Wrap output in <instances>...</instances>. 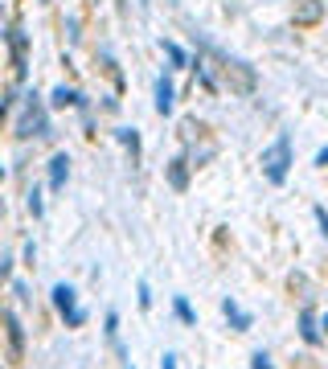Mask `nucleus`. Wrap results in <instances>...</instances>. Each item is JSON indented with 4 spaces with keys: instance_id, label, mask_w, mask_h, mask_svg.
<instances>
[{
    "instance_id": "obj_28",
    "label": "nucleus",
    "mask_w": 328,
    "mask_h": 369,
    "mask_svg": "<svg viewBox=\"0 0 328 369\" xmlns=\"http://www.w3.org/2000/svg\"><path fill=\"white\" fill-rule=\"evenodd\" d=\"M4 177H8V173H4V169H0V184H4Z\"/></svg>"
},
{
    "instance_id": "obj_27",
    "label": "nucleus",
    "mask_w": 328,
    "mask_h": 369,
    "mask_svg": "<svg viewBox=\"0 0 328 369\" xmlns=\"http://www.w3.org/2000/svg\"><path fill=\"white\" fill-rule=\"evenodd\" d=\"M320 332H325V336H328V312H325V316H320Z\"/></svg>"
},
{
    "instance_id": "obj_10",
    "label": "nucleus",
    "mask_w": 328,
    "mask_h": 369,
    "mask_svg": "<svg viewBox=\"0 0 328 369\" xmlns=\"http://www.w3.org/2000/svg\"><path fill=\"white\" fill-rule=\"evenodd\" d=\"M222 316L230 320V328H234V332H246V328L254 324V316H250V312H242V308L234 304V295H226V300H222Z\"/></svg>"
},
{
    "instance_id": "obj_12",
    "label": "nucleus",
    "mask_w": 328,
    "mask_h": 369,
    "mask_svg": "<svg viewBox=\"0 0 328 369\" xmlns=\"http://www.w3.org/2000/svg\"><path fill=\"white\" fill-rule=\"evenodd\" d=\"M160 49L169 53V62H173V70H185L189 62H193V58H189L185 49H181V46H177V42H173V37H160Z\"/></svg>"
},
{
    "instance_id": "obj_2",
    "label": "nucleus",
    "mask_w": 328,
    "mask_h": 369,
    "mask_svg": "<svg viewBox=\"0 0 328 369\" xmlns=\"http://www.w3.org/2000/svg\"><path fill=\"white\" fill-rule=\"evenodd\" d=\"M259 164H263V177H267V184H287V177H291V164H295L291 136H287V132H279V136L263 148Z\"/></svg>"
},
{
    "instance_id": "obj_4",
    "label": "nucleus",
    "mask_w": 328,
    "mask_h": 369,
    "mask_svg": "<svg viewBox=\"0 0 328 369\" xmlns=\"http://www.w3.org/2000/svg\"><path fill=\"white\" fill-rule=\"evenodd\" d=\"M8 46H12V66H17V78L25 83V74H29V33L17 25V29H8Z\"/></svg>"
},
{
    "instance_id": "obj_26",
    "label": "nucleus",
    "mask_w": 328,
    "mask_h": 369,
    "mask_svg": "<svg viewBox=\"0 0 328 369\" xmlns=\"http://www.w3.org/2000/svg\"><path fill=\"white\" fill-rule=\"evenodd\" d=\"M316 164H320V169H328V148H320V152H316Z\"/></svg>"
},
{
    "instance_id": "obj_22",
    "label": "nucleus",
    "mask_w": 328,
    "mask_h": 369,
    "mask_svg": "<svg viewBox=\"0 0 328 369\" xmlns=\"http://www.w3.org/2000/svg\"><path fill=\"white\" fill-rule=\"evenodd\" d=\"M12 275V255H0V279Z\"/></svg>"
},
{
    "instance_id": "obj_1",
    "label": "nucleus",
    "mask_w": 328,
    "mask_h": 369,
    "mask_svg": "<svg viewBox=\"0 0 328 369\" xmlns=\"http://www.w3.org/2000/svg\"><path fill=\"white\" fill-rule=\"evenodd\" d=\"M17 139H49L53 128H49V103L37 91H25L21 94V111H17V123H12Z\"/></svg>"
},
{
    "instance_id": "obj_30",
    "label": "nucleus",
    "mask_w": 328,
    "mask_h": 369,
    "mask_svg": "<svg viewBox=\"0 0 328 369\" xmlns=\"http://www.w3.org/2000/svg\"><path fill=\"white\" fill-rule=\"evenodd\" d=\"M123 369H136V366H123Z\"/></svg>"
},
{
    "instance_id": "obj_3",
    "label": "nucleus",
    "mask_w": 328,
    "mask_h": 369,
    "mask_svg": "<svg viewBox=\"0 0 328 369\" xmlns=\"http://www.w3.org/2000/svg\"><path fill=\"white\" fill-rule=\"evenodd\" d=\"M49 300H53L58 316L66 320V328H83V324H87V308H78V291H74L70 283H53Z\"/></svg>"
},
{
    "instance_id": "obj_9",
    "label": "nucleus",
    "mask_w": 328,
    "mask_h": 369,
    "mask_svg": "<svg viewBox=\"0 0 328 369\" xmlns=\"http://www.w3.org/2000/svg\"><path fill=\"white\" fill-rule=\"evenodd\" d=\"M164 177H169V184H173L177 193H185L189 189V160L185 156H173V160L164 164Z\"/></svg>"
},
{
    "instance_id": "obj_11",
    "label": "nucleus",
    "mask_w": 328,
    "mask_h": 369,
    "mask_svg": "<svg viewBox=\"0 0 328 369\" xmlns=\"http://www.w3.org/2000/svg\"><path fill=\"white\" fill-rule=\"evenodd\" d=\"M300 336H304L308 345H320V341H325V332H320V316H316L312 308H304V312H300Z\"/></svg>"
},
{
    "instance_id": "obj_14",
    "label": "nucleus",
    "mask_w": 328,
    "mask_h": 369,
    "mask_svg": "<svg viewBox=\"0 0 328 369\" xmlns=\"http://www.w3.org/2000/svg\"><path fill=\"white\" fill-rule=\"evenodd\" d=\"M320 12H325V4H320V0H304V8L295 12V25H312Z\"/></svg>"
},
{
    "instance_id": "obj_7",
    "label": "nucleus",
    "mask_w": 328,
    "mask_h": 369,
    "mask_svg": "<svg viewBox=\"0 0 328 369\" xmlns=\"http://www.w3.org/2000/svg\"><path fill=\"white\" fill-rule=\"evenodd\" d=\"M156 111H160V115H173V111H177V87H173L169 74L156 78Z\"/></svg>"
},
{
    "instance_id": "obj_18",
    "label": "nucleus",
    "mask_w": 328,
    "mask_h": 369,
    "mask_svg": "<svg viewBox=\"0 0 328 369\" xmlns=\"http://www.w3.org/2000/svg\"><path fill=\"white\" fill-rule=\"evenodd\" d=\"M66 33H70V46H78V37H83L78 33V17H66Z\"/></svg>"
},
{
    "instance_id": "obj_15",
    "label": "nucleus",
    "mask_w": 328,
    "mask_h": 369,
    "mask_svg": "<svg viewBox=\"0 0 328 369\" xmlns=\"http://www.w3.org/2000/svg\"><path fill=\"white\" fill-rule=\"evenodd\" d=\"M173 312H177V320H181V324H197V312H193V304H189L185 295H177V300H173Z\"/></svg>"
},
{
    "instance_id": "obj_19",
    "label": "nucleus",
    "mask_w": 328,
    "mask_h": 369,
    "mask_svg": "<svg viewBox=\"0 0 328 369\" xmlns=\"http://www.w3.org/2000/svg\"><path fill=\"white\" fill-rule=\"evenodd\" d=\"M250 369H275V366H271V357H267V353H263V349H259V353H254V357H250Z\"/></svg>"
},
{
    "instance_id": "obj_24",
    "label": "nucleus",
    "mask_w": 328,
    "mask_h": 369,
    "mask_svg": "<svg viewBox=\"0 0 328 369\" xmlns=\"http://www.w3.org/2000/svg\"><path fill=\"white\" fill-rule=\"evenodd\" d=\"M12 98H17V94H4V98H0V123H4V115L12 111Z\"/></svg>"
},
{
    "instance_id": "obj_25",
    "label": "nucleus",
    "mask_w": 328,
    "mask_h": 369,
    "mask_svg": "<svg viewBox=\"0 0 328 369\" xmlns=\"http://www.w3.org/2000/svg\"><path fill=\"white\" fill-rule=\"evenodd\" d=\"M160 369H177V353H164V361H160Z\"/></svg>"
},
{
    "instance_id": "obj_16",
    "label": "nucleus",
    "mask_w": 328,
    "mask_h": 369,
    "mask_svg": "<svg viewBox=\"0 0 328 369\" xmlns=\"http://www.w3.org/2000/svg\"><path fill=\"white\" fill-rule=\"evenodd\" d=\"M25 209H29L33 218H42V214H46V201H42V189H37V184L25 193Z\"/></svg>"
},
{
    "instance_id": "obj_5",
    "label": "nucleus",
    "mask_w": 328,
    "mask_h": 369,
    "mask_svg": "<svg viewBox=\"0 0 328 369\" xmlns=\"http://www.w3.org/2000/svg\"><path fill=\"white\" fill-rule=\"evenodd\" d=\"M4 328H8V357L21 361V353H25V328H21V316H17V312H4Z\"/></svg>"
},
{
    "instance_id": "obj_29",
    "label": "nucleus",
    "mask_w": 328,
    "mask_h": 369,
    "mask_svg": "<svg viewBox=\"0 0 328 369\" xmlns=\"http://www.w3.org/2000/svg\"><path fill=\"white\" fill-rule=\"evenodd\" d=\"M0 218H4V201H0Z\"/></svg>"
},
{
    "instance_id": "obj_8",
    "label": "nucleus",
    "mask_w": 328,
    "mask_h": 369,
    "mask_svg": "<svg viewBox=\"0 0 328 369\" xmlns=\"http://www.w3.org/2000/svg\"><path fill=\"white\" fill-rule=\"evenodd\" d=\"M49 111H66V107H78V103H83V91H74V87H66V83H62V87H53V91H49Z\"/></svg>"
},
{
    "instance_id": "obj_13",
    "label": "nucleus",
    "mask_w": 328,
    "mask_h": 369,
    "mask_svg": "<svg viewBox=\"0 0 328 369\" xmlns=\"http://www.w3.org/2000/svg\"><path fill=\"white\" fill-rule=\"evenodd\" d=\"M115 139L132 152V164H136V160H140V132H136V128H115Z\"/></svg>"
},
{
    "instance_id": "obj_20",
    "label": "nucleus",
    "mask_w": 328,
    "mask_h": 369,
    "mask_svg": "<svg viewBox=\"0 0 328 369\" xmlns=\"http://www.w3.org/2000/svg\"><path fill=\"white\" fill-rule=\"evenodd\" d=\"M21 255H25V263H29V267L37 263V246H33V242H25V246H21Z\"/></svg>"
},
{
    "instance_id": "obj_6",
    "label": "nucleus",
    "mask_w": 328,
    "mask_h": 369,
    "mask_svg": "<svg viewBox=\"0 0 328 369\" xmlns=\"http://www.w3.org/2000/svg\"><path fill=\"white\" fill-rule=\"evenodd\" d=\"M66 181H70V156H66V152H53V156H49V189L62 193Z\"/></svg>"
},
{
    "instance_id": "obj_23",
    "label": "nucleus",
    "mask_w": 328,
    "mask_h": 369,
    "mask_svg": "<svg viewBox=\"0 0 328 369\" xmlns=\"http://www.w3.org/2000/svg\"><path fill=\"white\" fill-rule=\"evenodd\" d=\"M140 308H152V287L140 283Z\"/></svg>"
},
{
    "instance_id": "obj_21",
    "label": "nucleus",
    "mask_w": 328,
    "mask_h": 369,
    "mask_svg": "<svg viewBox=\"0 0 328 369\" xmlns=\"http://www.w3.org/2000/svg\"><path fill=\"white\" fill-rule=\"evenodd\" d=\"M312 214H316V222H320V230H325V238H328V209H325V205H316Z\"/></svg>"
},
{
    "instance_id": "obj_17",
    "label": "nucleus",
    "mask_w": 328,
    "mask_h": 369,
    "mask_svg": "<svg viewBox=\"0 0 328 369\" xmlns=\"http://www.w3.org/2000/svg\"><path fill=\"white\" fill-rule=\"evenodd\" d=\"M12 295H17L21 304H29V300H33V295H29V283H25V279H12Z\"/></svg>"
}]
</instances>
